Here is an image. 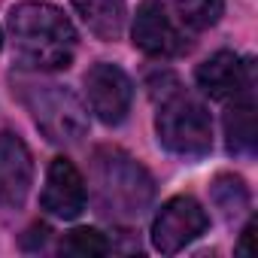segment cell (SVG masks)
Listing matches in <instances>:
<instances>
[{
  "mask_svg": "<svg viewBox=\"0 0 258 258\" xmlns=\"http://www.w3.org/2000/svg\"><path fill=\"white\" fill-rule=\"evenodd\" d=\"M10 40L19 67L31 73H52L67 70L76 55V31L70 19L40 0H28L10 10Z\"/></svg>",
  "mask_w": 258,
  "mask_h": 258,
  "instance_id": "6da1fadb",
  "label": "cell"
},
{
  "mask_svg": "<svg viewBox=\"0 0 258 258\" xmlns=\"http://www.w3.org/2000/svg\"><path fill=\"white\" fill-rule=\"evenodd\" d=\"M91 198L100 216L112 222H137L155 201V179L124 149L100 146L91 155Z\"/></svg>",
  "mask_w": 258,
  "mask_h": 258,
  "instance_id": "7a4b0ae2",
  "label": "cell"
},
{
  "mask_svg": "<svg viewBox=\"0 0 258 258\" xmlns=\"http://www.w3.org/2000/svg\"><path fill=\"white\" fill-rule=\"evenodd\" d=\"M170 88H152L158 100V115H155V134L158 143L182 158V161H201L213 149V121L210 112L201 100L185 94L176 79L167 82Z\"/></svg>",
  "mask_w": 258,
  "mask_h": 258,
  "instance_id": "3957f363",
  "label": "cell"
},
{
  "mask_svg": "<svg viewBox=\"0 0 258 258\" xmlns=\"http://www.w3.org/2000/svg\"><path fill=\"white\" fill-rule=\"evenodd\" d=\"M19 94L46 140L70 146L88 134V106L67 85L28 79L19 85Z\"/></svg>",
  "mask_w": 258,
  "mask_h": 258,
  "instance_id": "277c9868",
  "label": "cell"
},
{
  "mask_svg": "<svg viewBox=\"0 0 258 258\" xmlns=\"http://www.w3.org/2000/svg\"><path fill=\"white\" fill-rule=\"evenodd\" d=\"M210 216L191 195L170 198L152 219V246L161 255H176L201 234H207Z\"/></svg>",
  "mask_w": 258,
  "mask_h": 258,
  "instance_id": "5b68a950",
  "label": "cell"
},
{
  "mask_svg": "<svg viewBox=\"0 0 258 258\" xmlns=\"http://www.w3.org/2000/svg\"><path fill=\"white\" fill-rule=\"evenodd\" d=\"M85 97H88L91 112L103 124H121L131 112L134 85L121 67L100 61L85 73Z\"/></svg>",
  "mask_w": 258,
  "mask_h": 258,
  "instance_id": "8992f818",
  "label": "cell"
},
{
  "mask_svg": "<svg viewBox=\"0 0 258 258\" xmlns=\"http://www.w3.org/2000/svg\"><path fill=\"white\" fill-rule=\"evenodd\" d=\"M195 79H198V88L207 97H213V100H237V97L252 94L255 73H252V61H243L234 52H216L198 67Z\"/></svg>",
  "mask_w": 258,
  "mask_h": 258,
  "instance_id": "52a82bcc",
  "label": "cell"
},
{
  "mask_svg": "<svg viewBox=\"0 0 258 258\" xmlns=\"http://www.w3.org/2000/svg\"><path fill=\"white\" fill-rule=\"evenodd\" d=\"M131 40L149 58H173L188 49L185 34L179 31V25L167 16V10L161 4H143L137 10Z\"/></svg>",
  "mask_w": 258,
  "mask_h": 258,
  "instance_id": "ba28073f",
  "label": "cell"
},
{
  "mask_svg": "<svg viewBox=\"0 0 258 258\" xmlns=\"http://www.w3.org/2000/svg\"><path fill=\"white\" fill-rule=\"evenodd\" d=\"M34 185V161L25 140L13 131L0 134V210H19Z\"/></svg>",
  "mask_w": 258,
  "mask_h": 258,
  "instance_id": "9c48e42d",
  "label": "cell"
},
{
  "mask_svg": "<svg viewBox=\"0 0 258 258\" xmlns=\"http://www.w3.org/2000/svg\"><path fill=\"white\" fill-rule=\"evenodd\" d=\"M85 179L76 170L73 161L67 158H55L46 170V185L40 195V207L55 216V219H76L85 210Z\"/></svg>",
  "mask_w": 258,
  "mask_h": 258,
  "instance_id": "30bf717a",
  "label": "cell"
},
{
  "mask_svg": "<svg viewBox=\"0 0 258 258\" xmlns=\"http://www.w3.org/2000/svg\"><path fill=\"white\" fill-rule=\"evenodd\" d=\"M225 146L231 155H252L258 143V127H255V103L252 94L237 97L234 106H228L225 118Z\"/></svg>",
  "mask_w": 258,
  "mask_h": 258,
  "instance_id": "8fae6325",
  "label": "cell"
},
{
  "mask_svg": "<svg viewBox=\"0 0 258 258\" xmlns=\"http://www.w3.org/2000/svg\"><path fill=\"white\" fill-rule=\"evenodd\" d=\"M73 7L79 13V19L85 22V28L103 40V43H112L121 37L124 31V0H73Z\"/></svg>",
  "mask_w": 258,
  "mask_h": 258,
  "instance_id": "7c38bea8",
  "label": "cell"
},
{
  "mask_svg": "<svg viewBox=\"0 0 258 258\" xmlns=\"http://www.w3.org/2000/svg\"><path fill=\"white\" fill-rule=\"evenodd\" d=\"M210 195H213V204H216L228 219L240 216V213L249 207V188H246V182H243L240 176H234V173H219V176L213 179V185H210Z\"/></svg>",
  "mask_w": 258,
  "mask_h": 258,
  "instance_id": "4fadbf2b",
  "label": "cell"
},
{
  "mask_svg": "<svg viewBox=\"0 0 258 258\" xmlns=\"http://www.w3.org/2000/svg\"><path fill=\"white\" fill-rule=\"evenodd\" d=\"M176 13L179 25L191 31H207L213 28L222 13H225V0H176Z\"/></svg>",
  "mask_w": 258,
  "mask_h": 258,
  "instance_id": "5bb4252c",
  "label": "cell"
},
{
  "mask_svg": "<svg viewBox=\"0 0 258 258\" xmlns=\"http://www.w3.org/2000/svg\"><path fill=\"white\" fill-rule=\"evenodd\" d=\"M61 252L64 255H76V258H97V255L109 252V240L97 228H73L70 234H64Z\"/></svg>",
  "mask_w": 258,
  "mask_h": 258,
  "instance_id": "9a60e30c",
  "label": "cell"
},
{
  "mask_svg": "<svg viewBox=\"0 0 258 258\" xmlns=\"http://www.w3.org/2000/svg\"><path fill=\"white\" fill-rule=\"evenodd\" d=\"M252 234H255V222L249 219L246 228H243V234H240V243H237V252L240 255H252V246H249L252 243Z\"/></svg>",
  "mask_w": 258,
  "mask_h": 258,
  "instance_id": "2e32d148",
  "label": "cell"
},
{
  "mask_svg": "<svg viewBox=\"0 0 258 258\" xmlns=\"http://www.w3.org/2000/svg\"><path fill=\"white\" fill-rule=\"evenodd\" d=\"M0 46H4V31H0Z\"/></svg>",
  "mask_w": 258,
  "mask_h": 258,
  "instance_id": "e0dca14e",
  "label": "cell"
}]
</instances>
